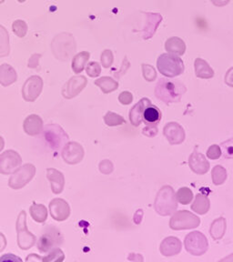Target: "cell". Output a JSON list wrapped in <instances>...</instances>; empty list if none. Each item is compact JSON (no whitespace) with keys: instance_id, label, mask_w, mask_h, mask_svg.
Returning <instances> with one entry per match:
<instances>
[{"instance_id":"15","label":"cell","mask_w":233,"mask_h":262,"mask_svg":"<svg viewBox=\"0 0 233 262\" xmlns=\"http://www.w3.org/2000/svg\"><path fill=\"white\" fill-rule=\"evenodd\" d=\"M150 103H151V100L144 97L131 109V111L129 112V120L134 126L137 127L142 123V112L147 105H149Z\"/></svg>"},{"instance_id":"31","label":"cell","mask_w":233,"mask_h":262,"mask_svg":"<svg viewBox=\"0 0 233 262\" xmlns=\"http://www.w3.org/2000/svg\"><path fill=\"white\" fill-rule=\"evenodd\" d=\"M229 1L230 0H211L213 5L216 6V7H223V6L228 5Z\"/></svg>"},{"instance_id":"16","label":"cell","mask_w":233,"mask_h":262,"mask_svg":"<svg viewBox=\"0 0 233 262\" xmlns=\"http://www.w3.org/2000/svg\"><path fill=\"white\" fill-rule=\"evenodd\" d=\"M165 49L170 54L181 56L186 51V45L182 39L179 37H170L165 43Z\"/></svg>"},{"instance_id":"20","label":"cell","mask_w":233,"mask_h":262,"mask_svg":"<svg viewBox=\"0 0 233 262\" xmlns=\"http://www.w3.org/2000/svg\"><path fill=\"white\" fill-rule=\"evenodd\" d=\"M89 57H90V54L87 51L80 52V53H78V55L74 57L73 61H72V69L75 73L78 74L82 72Z\"/></svg>"},{"instance_id":"24","label":"cell","mask_w":233,"mask_h":262,"mask_svg":"<svg viewBox=\"0 0 233 262\" xmlns=\"http://www.w3.org/2000/svg\"><path fill=\"white\" fill-rule=\"evenodd\" d=\"M105 122L108 126H117L125 123V120L121 116L117 115L113 112H108L105 116Z\"/></svg>"},{"instance_id":"6","label":"cell","mask_w":233,"mask_h":262,"mask_svg":"<svg viewBox=\"0 0 233 262\" xmlns=\"http://www.w3.org/2000/svg\"><path fill=\"white\" fill-rule=\"evenodd\" d=\"M185 247L188 252L194 256H201L208 248V241L205 236L199 231H194L187 235L185 239Z\"/></svg>"},{"instance_id":"12","label":"cell","mask_w":233,"mask_h":262,"mask_svg":"<svg viewBox=\"0 0 233 262\" xmlns=\"http://www.w3.org/2000/svg\"><path fill=\"white\" fill-rule=\"evenodd\" d=\"M190 165L192 170L198 174H204L210 168L209 162L206 161L204 156L199 152H194L192 154L190 159Z\"/></svg>"},{"instance_id":"30","label":"cell","mask_w":233,"mask_h":262,"mask_svg":"<svg viewBox=\"0 0 233 262\" xmlns=\"http://www.w3.org/2000/svg\"><path fill=\"white\" fill-rule=\"evenodd\" d=\"M132 94L128 91L121 93L119 97V101L124 105H128L130 102L132 101Z\"/></svg>"},{"instance_id":"19","label":"cell","mask_w":233,"mask_h":262,"mask_svg":"<svg viewBox=\"0 0 233 262\" xmlns=\"http://www.w3.org/2000/svg\"><path fill=\"white\" fill-rule=\"evenodd\" d=\"M94 84L101 87L102 92L105 93V94L114 91L119 87V83L110 77L99 78L94 82Z\"/></svg>"},{"instance_id":"32","label":"cell","mask_w":233,"mask_h":262,"mask_svg":"<svg viewBox=\"0 0 233 262\" xmlns=\"http://www.w3.org/2000/svg\"><path fill=\"white\" fill-rule=\"evenodd\" d=\"M19 1V3H24L26 0H18Z\"/></svg>"},{"instance_id":"33","label":"cell","mask_w":233,"mask_h":262,"mask_svg":"<svg viewBox=\"0 0 233 262\" xmlns=\"http://www.w3.org/2000/svg\"><path fill=\"white\" fill-rule=\"evenodd\" d=\"M4 1H5V0H0V4H2Z\"/></svg>"},{"instance_id":"27","label":"cell","mask_w":233,"mask_h":262,"mask_svg":"<svg viewBox=\"0 0 233 262\" xmlns=\"http://www.w3.org/2000/svg\"><path fill=\"white\" fill-rule=\"evenodd\" d=\"M87 75L91 78H95L100 76L101 72V66L97 62H90L89 64H87V69H86Z\"/></svg>"},{"instance_id":"7","label":"cell","mask_w":233,"mask_h":262,"mask_svg":"<svg viewBox=\"0 0 233 262\" xmlns=\"http://www.w3.org/2000/svg\"><path fill=\"white\" fill-rule=\"evenodd\" d=\"M43 81L41 78L37 76H33L24 85L22 93L23 97L27 101H34L36 100L39 94L41 93Z\"/></svg>"},{"instance_id":"23","label":"cell","mask_w":233,"mask_h":262,"mask_svg":"<svg viewBox=\"0 0 233 262\" xmlns=\"http://www.w3.org/2000/svg\"><path fill=\"white\" fill-rule=\"evenodd\" d=\"M12 30L19 37H24L28 32V25L23 20H16L12 24Z\"/></svg>"},{"instance_id":"14","label":"cell","mask_w":233,"mask_h":262,"mask_svg":"<svg viewBox=\"0 0 233 262\" xmlns=\"http://www.w3.org/2000/svg\"><path fill=\"white\" fill-rule=\"evenodd\" d=\"M174 128H175V123L173 122L166 125L164 128V135L171 144H179V143L182 142L185 138L184 130L178 125V128L175 130L176 132H174Z\"/></svg>"},{"instance_id":"4","label":"cell","mask_w":233,"mask_h":262,"mask_svg":"<svg viewBox=\"0 0 233 262\" xmlns=\"http://www.w3.org/2000/svg\"><path fill=\"white\" fill-rule=\"evenodd\" d=\"M155 208L159 214L163 216L173 213L177 208V202L172 188L165 186L160 189L156 199Z\"/></svg>"},{"instance_id":"9","label":"cell","mask_w":233,"mask_h":262,"mask_svg":"<svg viewBox=\"0 0 233 262\" xmlns=\"http://www.w3.org/2000/svg\"><path fill=\"white\" fill-rule=\"evenodd\" d=\"M61 242V237L60 232L55 229H51L46 233L42 235L39 243H38V248L41 252H46L51 248H54L57 245Z\"/></svg>"},{"instance_id":"28","label":"cell","mask_w":233,"mask_h":262,"mask_svg":"<svg viewBox=\"0 0 233 262\" xmlns=\"http://www.w3.org/2000/svg\"><path fill=\"white\" fill-rule=\"evenodd\" d=\"M101 63L104 68H110L113 62V54L111 50L103 51L101 54Z\"/></svg>"},{"instance_id":"1","label":"cell","mask_w":233,"mask_h":262,"mask_svg":"<svg viewBox=\"0 0 233 262\" xmlns=\"http://www.w3.org/2000/svg\"><path fill=\"white\" fill-rule=\"evenodd\" d=\"M186 87L179 80L161 78L155 88L156 97L166 104L180 101Z\"/></svg>"},{"instance_id":"25","label":"cell","mask_w":233,"mask_h":262,"mask_svg":"<svg viewBox=\"0 0 233 262\" xmlns=\"http://www.w3.org/2000/svg\"><path fill=\"white\" fill-rule=\"evenodd\" d=\"M177 198H178L179 202L186 205L188 203L191 202V200L193 198V194L188 188H181L178 191Z\"/></svg>"},{"instance_id":"5","label":"cell","mask_w":233,"mask_h":262,"mask_svg":"<svg viewBox=\"0 0 233 262\" xmlns=\"http://www.w3.org/2000/svg\"><path fill=\"white\" fill-rule=\"evenodd\" d=\"M201 221L191 212L183 211L176 213L170 221V228L173 230L193 229L200 225Z\"/></svg>"},{"instance_id":"29","label":"cell","mask_w":233,"mask_h":262,"mask_svg":"<svg viewBox=\"0 0 233 262\" xmlns=\"http://www.w3.org/2000/svg\"><path fill=\"white\" fill-rule=\"evenodd\" d=\"M220 149L217 145H213L212 147H210L208 150V156L211 160H216L220 156Z\"/></svg>"},{"instance_id":"18","label":"cell","mask_w":233,"mask_h":262,"mask_svg":"<svg viewBox=\"0 0 233 262\" xmlns=\"http://www.w3.org/2000/svg\"><path fill=\"white\" fill-rule=\"evenodd\" d=\"M195 73L198 78H210L214 76V72L205 60L197 59L195 60Z\"/></svg>"},{"instance_id":"22","label":"cell","mask_w":233,"mask_h":262,"mask_svg":"<svg viewBox=\"0 0 233 262\" xmlns=\"http://www.w3.org/2000/svg\"><path fill=\"white\" fill-rule=\"evenodd\" d=\"M192 208L199 214H205L206 212H208L209 208H210V201L206 197L201 196V194H199L197 196L195 202L192 205Z\"/></svg>"},{"instance_id":"13","label":"cell","mask_w":233,"mask_h":262,"mask_svg":"<svg viewBox=\"0 0 233 262\" xmlns=\"http://www.w3.org/2000/svg\"><path fill=\"white\" fill-rule=\"evenodd\" d=\"M181 243L179 239L174 237H169L164 239L160 245V251L164 256H174L180 251Z\"/></svg>"},{"instance_id":"21","label":"cell","mask_w":233,"mask_h":262,"mask_svg":"<svg viewBox=\"0 0 233 262\" xmlns=\"http://www.w3.org/2000/svg\"><path fill=\"white\" fill-rule=\"evenodd\" d=\"M10 35L8 30L0 25V57L10 54Z\"/></svg>"},{"instance_id":"2","label":"cell","mask_w":233,"mask_h":262,"mask_svg":"<svg viewBox=\"0 0 233 262\" xmlns=\"http://www.w3.org/2000/svg\"><path fill=\"white\" fill-rule=\"evenodd\" d=\"M160 73L168 78H174L184 72L183 61L178 56L174 54H162L157 62Z\"/></svg>"},{"instance_id":"26","label":"cell","mask_w":233,"mask_h":262,"mask_svg":"<svg viewBox=\"0 0 233 262\" xmlns=\"http://www.w3.org/2000/svg\"><path fill=\"white\" fill-rule=\"evenodd\" d=\"M142 70H143V77L148 81H153L155 80L157 77L155 69L151 65H142Z\"/></svg>"},{"instance_id":"11","label":"cell","mask_w":233,"mask_h":262,"mask_svg":"<svg viewBox=\"0 0 233 262\" xmlns=\"http://www.w3.org/2000/svg\"><path fill=\"white\" fill-rule=\"evenodd\" d=\"M161 120V112L158 107L150 103L142 112V120L148 127H156Z\"/></svg>"},{"instance_id":"10","label":"cell","mask_w":233,"mask_h":262,"mask_svg":"<svg viewBox=\"0 0 233 262\" xmlns=\"http://www.w3.org/2000/svg\"><path fill=\"white\" fill-rule=\"evenodd\" d=\"M146 15V25L142 29V37L144 39H149L153 37L157 28L159 27L160 22L162 21V16L156 13H143Z\"/></svg>"},{"instance_id":"8","label":"cell","mask_w":233,"mask_h":262,"mask_svg":"<svg viewBox=\"0 0 233 262\" xmlns=\"http://www.w3.org/2000/svg\"><path fill=\"white\" fill-rule=\"evenodd\" d=\"M86 85H87V79L83 76L70 78L69 82L65 85L63 96L66 98L76 97L82 91L83 88L86 87Z\"/></svg>"},{"instance_id":"17","label":"cell","mask_w":233,"mask_h":262,"mask_svg":"<svg viewBox=\"0 0 233 262\" xmlns=\"http://www.w3.org/2000/svg\"><path fill=\"white\" fill-rule=\"evenodd\" d=\"M17 80V73L10 65L4 64L0 67V83L3 86H9Z\"/></svg>"},{"instance_id":"3","label":"cell","mask_w":233,"mask_h":262,"mask_svg":"<svg viewBox=\"0 0 233 262\" xmlns=\"http://www.w3.org/2000/svg\"><path fill=\"white\" fill-rule=\"evenodd\" d=\"M51 48L58 59L68 60L71 54L76 51V42L71 34L61 33L53 39Z\"/></svg>"}]
</instances>
